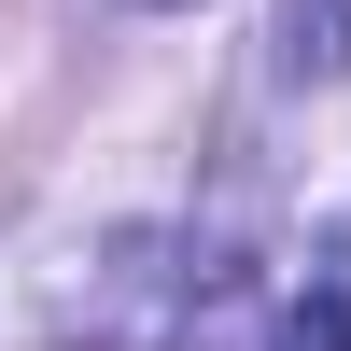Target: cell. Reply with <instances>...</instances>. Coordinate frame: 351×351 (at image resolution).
Wrapping results in <instances>:
<instances>
[{"instance_id":"1","label":"cell","mask_w":351,"mask_h":351,"mask_svg":"<svg viewBox=\"0 0 351 351\" xmlns=\"http://www.w3.org/2000/svg\"><path fill=\"white\" fill-rule=\"evenodd\" d=\"M281 56L295 71H351V0H281Z\"/></svg>"},{"instance_id":"2","label":"cell","mask_w":351,"mask_h":351,"mask_svg":"<svg viewBox=\"0 0 351 351\" xmlns=\"http://www.w3.org/2000/svg\"><path fill=\"white\" fill-rule=\"evenodd\" d=\"M267 351H351V295H295Z\"/></svg>"}]
</instances>
